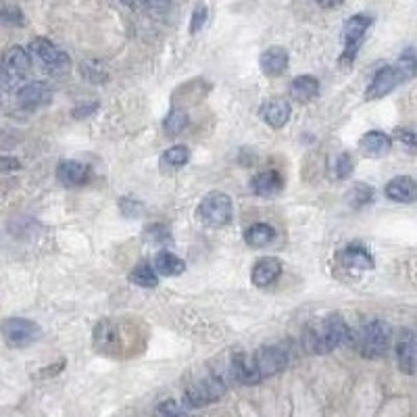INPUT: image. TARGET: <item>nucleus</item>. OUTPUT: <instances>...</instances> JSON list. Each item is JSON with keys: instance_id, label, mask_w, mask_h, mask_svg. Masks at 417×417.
<instances>
[{"instance_id": "72a5a7b5", "label": "nucleus", "mask_w": 417, "mask_h": 417, "mask_svg": "<svg viewBox=\"0 0 417 417\" xmlns=\"http://www.w3.org/2000/svg\"><path fill=\"white\" fill-rule=\"evenodd\" d=\"M21 169L19 159L15 157H0V171H17Z\"/></svg>"}, {"instance_id": "423d86ee", "label": "nucleus", "mask_w": 417, "mask_h": 417, "mask_svg": "<svg viewBox=\"0 0 417 417\" xmlns=\"http://www.w3.org/2000/svg\"><path fill=\"white\" fill-rule=\"evenodd\" d=\"M0 334L5 342L13 348H23L36 342L42 336V330L36 322L25 317H7L0 322Z\"/></svg>"}, {"instance_id": "6e6552de", "label": "nucleus", "mask_w": 417, "mask_h": 417, "mask_svg": "<svg viewBox=\"0 0 417 417\" xmlns=\"http://www.w3.org/2000/svg\"><path fill=\"white\" fill-rule=\"evenodd\" d=\"M30 50L34 52V56L38 61L48 69V71H54V74H61V71H67L71 67V58L67 52H63L56 44H52L50 40L46 38H34L30 42Z\"/></svg>"}, {"instance_id": "7ed1b4c3", "label": "nucleus", "mask_w": 417, "mask_h": 417, "mask_svg": "<svg viewBox=\"0 0 417 417\" xmlns=\"http://www.w3.org/2000/svg\"><path fill=\"white\" fill-rule=\"evenodd\" d=\"M196 215L201 221H205L207 225H213V227H221V225H227L232 221V215H234V209H232V199L225 194V192H209L199 209H196Z\"/></svg>"}, {"instance_id": "c85d7f7f", "label": "nucleus", "mask_w": 417, "mask_h": 417, "mask_svg": "<svg viewBox=\"0 0 417 417\" xmlns=\"http://www.w3.org/2000/svg\"><path fill=\"white\" fill-rule=\"evenodd\" d=\"M350 173H352V157H350V153H342V155L336 159L334 175L338 177V180H346Z\"/></svg>"}, {"instance_id": "a211bd4d", "label": "nucleus", "mask_w": 417, "mask_h": 417, "mask_svg": "<svg viewBox=\"0 0 417 417\" xmlns=\"http://www.w3.org/2000/svg\"><path fill=\"white\" fill-rule=\"evenodd\" d=\"M386 196L394 203H413L417 199L415 180L409 175H398L386 184Z\"/></svg>"}, {"instance_id": "4be33fe9", "label": "nucleus", "mask_w": 417, "mask_h": 417, "mask_svg": "<svg viewBox=\"0 0 417 417\" xmlns=\"http://www.w3.org/2000/svg\"><path fill=\"white\" fill-rule=\"evenodd\" d=\"M153 269H155L157 273L165 275V278H171V275H180V273H184L186 263H184L180 257H175L173 253L163 251V253H159V255L155 257V261H153Z\"/></svg>"}, {"instance_id": "2f4dec72", "label": "nucleus", "mask_w": 417, "mask_h": 417, "mask_svg": "<svg viewBox=\"0 0 417 417\" xmlns=\"http://www.w3.org/2000/svg\"><path fill=\"white\" fill-rule=\"evenodd\" d=\"M19 82V78H15V76H11L3 65H0V90H5V92H13L15 90V84Z\"/></svg>"}, {"instance_id": "bb28decb", "label": "nucleus", "mask_w": 417, "mask_h": 417, "mask_svg": "<svg viewBox=\"0 0 417 417\" xmlns=\"http://www.w3.org/2000/svg\"><path fill=\"white\" fill-rule=\"evenodd\" d=\"M130 282L140 288H155L159 284V278H157V271L148 263H140L130 273Z\"/></svg>"}, {"instance_id": "c9c22d12", "label": "nucleus", "mask_w": 417, "mask_h": 417, "mask_svg": "<svg viewBox=\"0 0 417 417\" xmlns=\"http://www.w3.org/2000/svg\"><path fill=\"white\" fill-rule=\"evenodd\" d=\"M98 109V102H90V104H82V106H76L74 109V117L76 119H82V117H88V115H92L94 111Z\"/></svg>"}, {"instance_id": "b1692460", "label": "nucleus", "mask_w": 417, "mask_h": 417, "mask_svg": "<svg viewBox=\"0 0 417 417\" xmlns=\"http://www.w3.org/2000/svg\"><path fill=\"white\" fill-rule=\"evenodd\" d=\"M188 128V113L182 109H171L163 122V130L167 136H180Z\"/></svg>"}, {"instance_id": "9d476101", "label": "nucleus", "mask_w": 417, "mask_h": 417, "mask_svg": "<svg viewBox=\"0 0 417 417\" xmlns=\"http://www.w3.org/2000/svg\"><path fill=\"white\" fill-rule=\"evenodd\" d=\"M48 102H52V90L44 82H32L17 90V104L21 109L34 111Z\"/></svg>"}, {"instance_id": "4468645a", "label": "nucleus", "mask_w": 417, "mask_h": 417, "mask_svg": "<svg viewBox=\"0 0 417 417\" xmlns=\"http://www.w3.org/2000/svg\"><path fill=\"white\" fill-rule=\"evenodd\" d=\"M280 275H282V261L275 257H263L253 265L251 280L255 286L265 288V286H271Z\"/></svg>"}, {"instance_id": "4c0bfd02", "label": "nucleus", "mask_w": 417, "mask_h": 417, "mask_svg": "<svg viewBox=\"0 0 417 417\" xmlns=\"http://www.w3.org/2000/svg\"><path fill=\"white\" fill-rule=\"evenodd\" d=\"M146 3L150 7H155V9H163V7H167L171 3V0H146Z\"/></svg>"}, {"instance_id": "a878e982", "label": "nucleus", "mask_w": 417, "mask_h": 417, "mask_svg": "<svg viewBox=\"0 0 417 417\" xmlns=\"http://www.w3.org/2000/svg\"><path fill=\"white\" fill-rule=\"evenodd\" d=\"M80 71H82V78L90 84H104L109 80L106 67L100 61H94V58H90V61H82Z\"/></svg>"}, {"instance_id": "f8f14e48", "label": "nucleus", "mask_w": 417, "mask_h": 417, "mask_svg": "<svg viewBox=\"0 0 417 417\" xmlns=\"http://www.w3.org/2000/svg\"><path fill=\"white\" fill-rule=\"evenodd\" d=\"M261 71L267 78H278L288 69V50L284 46H269L259 56Z\"/></svg>"}, {"instance_id": "f3484780", "label": "nucleus", "mask_w": 417, "mask_h": 417, "mask_svg": "<svg viewBox=\"0 0 417 417\" xmlns=\"http://www.w3.org/2000/svg\"><path fill=\"white\" fill-rule=\"evenodd\" d=\"M392 148V140L388 134L384 132H368L361 140H359V150L370 157V159H380V157H386Z\"/></svg>"}, {"instance_id": "5701e85b", "label": "nucleus", "mask_w": 417, "mask_h": 417, "mask_svg": "<svg viewBox=\"0 0 417 417\" xmlns=\"http://www.w3.org/2000/svg\"><path fill=\"white\" fill-rule=\"evenodd\" d=\"M273 238H275V229L267 223H255L245 232V243L255 249L267 247L269 243H273Z\"/></svg>"}, {"instance_id": "ddd939ff", "label": "nucleus", "mask_w": 417, "mask_h": 417, "mask_svg": "<svg viewBox=\"0 0 417 417\" xmlns=\"http://www.w3.org/2000/svg\"><path fill=\"white\" fill-rule=\"evenodd\" d=\"M259 115L261 119L271 126V128H284L288 124V119L292 115V106L288 100H282V98H273V100H267L261 104L259 109Z\"/></svg>"}, {"instance_id": "393cba45", "label": "nucleus", "mask_w": 417, "mask_h": 417, "mask_svg": "<svg viewBox=\"0 0 417 417\" xmlns=\"http://www.w3.org/2000/svg\"><path fill=\"white\" fill-rule=\"evenodd\" d=\"M346 203H348L352 209H361V207L374 203V188L368 186V184H363V182L354 184V186L348 190V194H346Z\"/></svg>"}, {"instance_id": "7c9ffc66", "label": "nucleus", "mask_w": 417, "mask_h": 417, "mask_svg": "<svg viewBox=\"0 0 417 417\" xmlns=\"http://www.w3.org/2000/svg\"><path fill=\"white\" fill-rule=\"evenodd\" d=\"M146 238L150 243H169V232L163 225H150L146 229Z\"/></svg>"}, {"instance_id": "c756f323", "label": "nucleus", "mask_w": 417, "mask_h": 417, "mask_svg": "<svg viewBox=\"0 0 417 417\" xmlns=\"http://www.w3.org/2000/svg\"><path fill=\"white\" fill-rule=\"evenodd\" d=\"M207 17H209V9L205 5L196 7L194 13H192V21H190V34H196L203 30V25L207 23Z\"/></svg>"}, {"instance_id": "e433bc0d", "label": "nucleus", "mask_w": 417, "mask_h": 417, "mask_svg": "<svg viewBox=\"0 0 417 417\" xmlns=\"http://www.w3.org/2000/svg\"><path fill=\"white\" fill-rule=\"evenodd\" d=\"M315 3L324 9H336L344 3V0H315Z\"/></svg>"}, {"instance_id": "20e7f679", "label": "nucleus", "mask_w": 417, "mask_h": 417, "mask_svg": "<svg viewBox=\"0 0 417 417\" xmlns=\"http://www.w3.org/2000/svg\"><path fill=\"white\" fill-rule=\"evenodd\" d=\"M390 342V326L382 319H372L359 334V346L365 359H380L386 354Z\"/></svg>"}, {"instance_id": "412c9836", "label": "nucleus", "mask_w": 417, "mask_h": 417, "mask_svg": "<svg viewBox=\"0 0 417 417\" xmlns=\"http://www.w3.org/2000/svg\"><path fill=\"white\" fill-rule=\"evenodd\" d=\"M342 265L348 267V269H374L376 267V261L374 257L370 255V251L361 249V247H348L342 251Z\"/></svg>"}, {"instance_id": "f03ea898", "label": "nucleus", "mask_w": 417, "mask_h": 417, "mask_svg": "<svg viewBox=\"0 0 417 417\" xmlns=\"http://www.w3.org/2000/svg\"><path fill=\"white\" fill-rule=\"evenodd\" d=\"M413 76L415 74H411L401 61H398V65H386V67H382L374 76L372 84L368 86L365 100H380V98H384L386 94H390L394 88H398L405 80H411Z\"/></svg>"}, {"instance_id": "6ab92c4d", "label": "nucleus", "mask_w": 417, "mask_h": 417, "mask_svg": "<svg viewBox=\"0 0 417 417\" xmlns=\"http://www.w3.org/2000/svg\"><path fill=\"white\" fill-rule=\"evenodd\" d=\"M282 188H284V177L275 169L255 175L251 182V190L259 196H275L278 192H282Z\"/></svg>"}, {"instance_id": "2eb2a0df", "label": "nucleus", "mask_w": 417, "mask_h": 417, "mask_svg": "<svg viewBox=\"0 0 417 417\" xmlns=\"http://www.w3.org/2000/svg\"><path fill=\"white\" fill-rule=\"evenodd\" d=\"M88 175H90L88 165H84L80 161H74V159L58 163V167H56V180L61 182L63 186H69V188L84 184L88 180Z\"/></svg>"}, {"instance_id": "9b49d317", "label": "nucleus", "mask_w": 417, "mask_h": 417, "mask_svg": "<svg viewBox=\"0 0 417 417\" xmlns=\"http://www.w3.org/2000/svg\"><path fill=\"white\" fill-rule=\"evenodd\" d=\"M396 359H398V370L407 376L415 374V334L405 328L398 334L396 340Z\"/></svg>"}, {"instance_id": "dca6fc26", "label": "nucleus", "mask_w": 417, "mask_h": 417, "mask_svg": "<svg viewBox=\"0 0 417 417\" xmlns=\"http://www.w3.org/2000/svg\"><path fill=\"white\" fill-rule=\"evenodd\" d=\"M3 67H5L11 76H15V78L21 80V78L27 76L30 69H32V56H30V52H27L23 46H11V48L5 52Z\"/></svg>"}, {"instance_id": "f257e3e1", "label": "nucleus", "mask_w": 417, "mask_h": 417, "mask_svg": "<svg viewBox=\"0 0 417 417\" xmlns=\"http://www.w3.org/2000/svg\"><path fill=\"white\" fill-rule=\"evenodd\" d=\"M348 336V326L340 315H326L311 324L305 334V344L311 352L326 354L338 348Z\"/></svg>"}, {"instance_id": "1a4fd4ad", "label": "nucleus", "mask_w": 417, "mask_h": 417, "mask_svg": "<svg viewBox=\"0 0 417 417\" xmlns=\"http://www.w3.org/2000/svg\"><path fill=\"white\" fill-rule=\"evenodd\" d=\"M253 361L257 368V374L261 380L271 378L280 372L286 370L288 365V352L282 346H261L255 354H253Z\"/></svg>"}, {"instance_id": "f704fd0d", "label": "nucleus", "mask_w": 417, "mask_h": 417, "mask_svg": "<svg viewBox=\"0 0 417 417\" xmlns=\"http://www.w3.org/2000/svg\"><path fill=\"white\" fill-rule=\"evenodd\" d=\"M394 134H396V140H398V142H405L411 150L415 148V134H413L411 130H396Z\"/></svg>"}, {"instance_id": "aec40b11", "label": "nucleus", "mask_w": 417, "mask_h": 417, "mask_svg": "<svg viewBox=\"0 0 417 417\" xmlns=\"http://www.w3.org/2000/svg\"><path fill=\"white\" fill-rule=\"evenodd\" d=\"M319 94V82L313 76H299L290 84V96L299 102H311Z\"/></svg>"}, {"instance_id": "cd10ccee", "label": "nucleus", "mask_w": 417, "mask_h": 417, "mask_svg": "<svg viewBox=\"0 0 417 417\" xmlns=\"http://www.w3.org/2000/svg\"><path fill=\"white\" fill-rule=\"evenodd\" d=\"M188 159H190V150L186 146H171L163 155V163L169 167H182L188 163Z\"/></svg>"}, {"instance_id": "39448f33", "label": "nucleus", "mask_w": 417, "mask_h": 417, "mask_svg": "<svg viewBox=\"0 0 417 417\" xmlns=\"http://www.w3.org/2000/svg\"><path fill=\"white\" fill-rule=\"evenodd\" d=\"M227 392V384L217 376H207L194 384H190L186 388V394H184V403L192 409L196 407H205V405H211V403H217L219 398H223Z\"/></svg>"}, {"instance_id": "473e14b6", "label": "nucleus", "mask_w": 417, "mask_h": 417, "mask_svg": "<svg viewBox=\"0 0 417 417\" xmlns=\"http://www.w3.org/2000/svg\"><path fill=\"white\" fill-rule=\"evenodd\" d=\"M161 415H186L188 411H186V407H177L175 405V401H165L163 405H159V409H157Z\"/></svg>"}, {"instance_id": "0eeeda50", "label": "nucleus", "mask_w": 417, "mask_h": 417, "mask_svg": "<svg viewBox=\"0 0 417 417\" xmlns=\"http://www.w3.org/2000/svg\"><path fill=\"white\" fill-rule=\"evenodd\" d=\"M372 25V17L370 15H363V13H357L352 15L346 23H344V30H342V38H344V52L340 56V65H350L354 61L357 52H359L363 40H365V34Z\"/></svg>"}]
</instances>
